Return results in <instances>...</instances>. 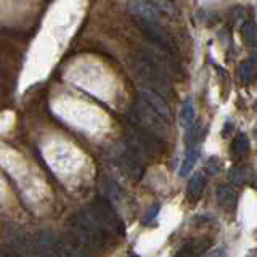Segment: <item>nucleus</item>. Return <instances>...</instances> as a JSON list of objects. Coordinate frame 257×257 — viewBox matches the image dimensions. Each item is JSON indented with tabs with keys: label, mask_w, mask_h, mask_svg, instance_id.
I'll use <instances>...</instances> for the list:
<instances>
[{
	"label": "nucleus",
	"mask_w": 257,
	"mask_h": 257,
	"mask_svg": "<svg viewBox=\"0 0 257 257\" xmlns=\"http://www.w3.org/2000/svg\"><path fill=\"white\" fill-rule=\"evenodd\" d=\"M209 257H227V251H225L223 247H219V249H215L212 254H209Z\"/></svg>",
	"instance_id": "9d476101"
},
{
	"label": "nucleus",
	"mask_w": 257,
	"mask_h": 257,
	"mask_svg": "<svg viewBox=\"0 0 257 257\" xmlns=\"http://www.w3.org/2000/svg\"><path fill=\"white\" fill-rule=\"evenodd\" d=\"M206 188V179L204 175L198 172L193 175V179L188 183V188H187V195L191 201H198L201 196H203V191Z\"/></svg>",
	"instance_id": "7ed1b4c3"
},
{
	"label": "nucleus",
	"mask_w": 257,
	"mask_h": 257,
	"mask_svg": "<svg viewBox=\"0 0 257 257\" xmlns=\"http://www.w3.org/2000/svg\"><path fill=\"white\" fill-rule=\"evenodd\" d=\"M236 199H238V193L231 185H220L217 188V203H219L220 207L230 211V209L235 207Z\"/></svg>",
	"instance_id": "f03ea898"
},
{
	"label": "nucleus",
	"mask_w": 257,
	"mask_h": 257,
	"mask_svg": "<svg viewBox=\"0 0 257 257\" xmlns=\"http://www.w3.org/2000/svg\"><path fill=\"white\" fill-rule=\"evenodd\" d=\"M198 158H199V148L195 147V145H191V147L187 150V153H185L183 163H182V166H180V175H182V177L188 175V174L193 171V167H195Z\"/></svg>",
	"instance_id": "20e7f679"
},
{
	"label": "nucleus",
	"mask_w": 257,
	"mask_h": 257,
	"mask_svg": "<svg viewBox=\"0 0 257 257\" xmlns=\"http://www.w3.org/2000/svg\"><path fill=\"white\" fill-rule=\"evenodd\" d=\"M142 96L145 98V101H147L150 106L156 111V114H159L161 117H164V119H171L172 117L169 104L163 98H161L158 93L151 92V90H142Z\"/></svg>",
	"instance_id": "f257e3e1"
},
{
	"label": "nucleus",
	"mask_w": 257,
	"mask_h": 257,
	"mask_svg": "<svg viewBox=\"0 0 257 257\" xmlns=\"http://www.w3.org/2000/svg\"><path fill=\"white\" fill-rule=\"evenodd\" d=\"M228 179L235 185H244L252 179V171L249 167H231L228 171Z\"/></svg>",
	"instance_id": "39448f33"
},
{
	"label": "nucleus",
	"mask_w": 257,
	"mask_h": 257,
	"mask_svg": "<svg viewBox=\"0 0 257 257\" xmlns=\"http://www.w3.org/2000/svg\"><path fill=\"white\" fill-rule=\"evenodd\" d=\"M241 36H243V40L246 44L257 45V23L251 20L244 21L243 28H241Z\"/></svg>",
	"instance_id": "6e6552de"
},
{
	"label": "nucleus",
	"mask_w": 257,
	"mask_h": 257,
	"mask_svg": "<svg viewBox=\"0 0 257 257\" xmlns=\"http://www.w3.org/2000/svg\"><path fill=\"white\" fill-rule=\"evenodd\" d=\"M252 63L257 64V47H255V50H254V53H252Z\"/></svg>",
	"instance_id": "9b49d317"
},
{
	"label": "nucleus",
	"mask_w": 257,
	"mask_h": 257,
	"mask_svg": "<svg viewBox=\"0 0 257 257\" xmlns=\"http://www.w3.org/2000/svg\"><path fill=\"white\" fill-rule=\"evenodd\" d=\"M131 257H139V255H131Z\"/></svg>",
	"instance_id": "f8f14e48"
},
{
	"label": "nucleus",
	"mask_w": 257,
	"mask_h": 257,
	"mask_svg": "<svg viewBox=\"0 0 257 257\" xmlns=\"http://www.w3.org/2000/svg\"><path fill=\"white\" fill-rule=\"evenodd\" d=\"M249 151V139L246 134H238L231 143V155L235 158H243Z\"/></svg>",
	"instance_id": "423d86ee"
},
{
	"label": "nucleus",
	"mask_w": 257,
	"mask_h": 257,
	"mask_svg": "<svg viewBox=\"0 0 257 257\" xmlns=\"http://www.w3.org/2000/svg\"><path fill=\"white\" fill-rule=\"evenodd\" d=\"M180 120L185 128H190L193 125V122H195V106H193L191 98H188L183 103L182 112H180Z\"/></svg>",
	"instance_id": "0eeeda50"
},
{
	"label": "nucleus",
	"mask_w": 257,
	"mask_h": 257,
	"mask_svg": "<svg viewBox=\"0 0 257 257\" xmlns=\"http://www.w3.org/2000/svg\"><path fill=\"white\" fill-rule=\"evenodd\" d=\"M239 76H241V79H243V82L249 84L255 77V64L251 60L243 61L239 66Z\"/></svg>",
	"instance_id": "1a4fd4ad"
}]
</instances>
